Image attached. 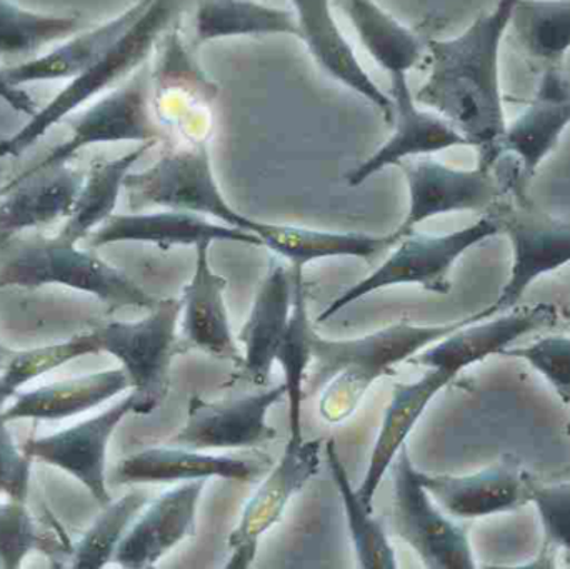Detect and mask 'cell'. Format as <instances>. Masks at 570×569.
<instances>
[{"instance_id":"24","label":"cell","mask_w":570,"mask_h":569,"mask_svg":"<svg viewBox=\"0 0 570 569\" xmlns=\"http://www.w3.org/2000/svg\"><path fill=\"white\" fill-rule=\"evenodd\" d=\"M454 380L455 377L444 371L428 370V373L414 383L395 384L391 403L385 410L381 431L372 450L367 473L355 490L368 510H374L375 493L385 474L391 470L399 451L407 444L409 434L412 433L431 401Z\"/></svg>"},{"instance_id":"43","label":"cell","mask_w":570,"mask_h":569,"mask_svg":"<svg viewBox=\"0 0 570 569\" xmlns=\"http://www.w3.org/2000/svg\"><path fill=\"white\" fill-rule=\"evenodd\" d=\"M0 99L3 102L9 104L13 110H17L19 114H26V116L32 117L33 114L37 112V104L36 100L30 97V94L27 92L22 87L13 86L9 79H7L6 70L3 67H0Z\"/></svg>"},{"instance_id":"18","label":"cell","mask_w":570,"mask_h":569,"mask_svg":"<svg viewBox=\"0 0 570 569\" xmlns=\"http://www.w3.org/2000/svg\"><path fill=\"white\" fill-rule=\"evenodd\" d=\"M204 488L206 480H199L164 491L142 517L134 521L114 561L127 569L156 567L177 545L196 533L197 504Z\"/></svg>"},{"instance_id":"19","label":"cell","mask_w":570,"mask_h":569,"mask_svg":"<svg viewBox=\"0 0 570 569\" xmlns=\"http://www.w3.org/2000/svg\"><path fill=\"white\" fill-rule=\"evenodd\" d=\"M90 247L116 243H147L169 249L174 246L194 247L216 241L263 246L249 230L237 229L209 217L186 210L166 209L160 213L114 214L89 236Z\"/></svg>"},{"instance_id":"36","label":"cell","mask_w":570,"mask_h":569,"mask_svg":"<svg viewBox=\"0 0 570 569\" xmlns=\"http://www.w3.org/2000/svg\"><path fill=\"white\" fill-rule=\"evenodd\" d=\"M77 17L47 16L0 0V59H17L39 52L80 30Z\"/></svg>"},{"instance_id":"9","label":"cell","mask_w":570,"mask_h":569,"mask_svg":"<svg viewBox=\"0 0 570 569\" xmlns=\"http://www.w3.org/2000/svg\"><path fill=\"white\" fill-rule=\"evenodd\" d=\"M153 67L144 63L126 82L97 97L76 120L66 143L50 150L40 163L23 170L22 176L69 164L80 150L97 144L167 143L170 134L154 112Z\"/></svg>"},{"instance_id":"41","label":"cell","mask_w":570,"mask_h":569,"mask_svg":"<svg viewBox=\"0 0 570 569\" xmlns=\"http://www.w3.org/2000/svg\"><path fill=\"white\" fill-rule=\"evenodd\" d=\"M532 503L538 508L544 530V547L562 548L570 553V483L542 487L535 483Z\"/></svg>"},{"instance_id":"5","label":"cell","mask_w":570,"mask_h":569,"mask_svg":"<svg viewBox=\"0 0 570 569\" xmlns=\"http://www.w3.org/2000/svg\"><path fill=\"white\" fill-rule=\"evenodd\" d=\"M505 157L508 166L502 159L495 166L502 196L491 213L511 241V276L499 300L481 311L482 321L512 310L534 281L570 263V220L538 209L528 196L529 177L514 157Z\"/></svg>"},{"instance_id":"13","label":"cell","mask_w":570,"mask_h":569,"mask_svg":"<svg viewBox=\"0 0 570 569\" xmlns=\"http://www.w3.org/2000/svg\"><path fill=\"white\" fill-rule=\"evenodd\" d=\"M322 447V440H288L279 463L247 501L239 524L230 533L227 569L253 567L261 538L279 523L292 498L318 473Z\"/></svg>"},{"instance_id":"34","label":"cell","mask_w":570,"mask_h":569,"mask_svg":"<svg viewBox=\"0 0 570 569\" xmlns=\"http://www.w3.org/2000/svg\"><path fill=\"white\" fill-rule=\"evenodd\" d=\"M325 461L331 470L332 480L341 494L344 503L345 518H347L348 533H351L352 545H354L355 555H357L358 567L362 569H395V551L389 540L387 530H385L382 520L374 518V510H368L357 491L352 490L348 481L347 471L338 458L337 448L334 441L325 443Z\"/></svg>"},{"instance_id":"21","label":"cell","mask_w":570,"mask_h":569,"mask_svg":"<svg viewBox=\"0 0 570 569\" xmlns=\"http://www.w3.org/2000/svg\"><path fill=\"white\" fill-rule=\"evenodd\" d=\"M83 179L86 173L69 164L10 179L0 189V244L69 217Z\"/></svg>"},{"instance_id":"26","label":"cell","mask_w":570,"mask_h":569,"mask_svg":"<svg viewBox=\"0 0 570 569\" xmlns=\"http://www.w3.org/2000/svg\"><path fill=\"white\" fill-rule=\"evenodd\" d=\"M264 468L254 461L229 457H209L203 451L180 447L149 448L127 458L117 467L116 480L122 484L187 483V481H250L263 474Z\"/></svg>"},{"instance_id":"35","label":"cell","mask_w":570,"mask_h":569,"mask_svg":"<svg viewBox=\"0 0 570 569\" xmlns=\"http://www.w3.org/2000/svg\"><path fill=\"white\" fill-rule=\"evenodd\" d=\"M511 27L529 57L561 67L570 49V0H519Z\"/></svg>"},{"instance_id":"3","label":"cell","mask_w":570,"mask_h":569,"mask_svg":"<svg viewBox=\"0 0 570 569\" xmlns=\"http://www.w3.org/2000/svg\"><path fill=\"white\" fill-rule=\"evenodd\" d=\"M190 3L193 0H149L126 32L87 72L70 80L46 107L30 117L22 129L0 140V157L22 156L60 120L126 82L147 63L163 37L176 29Z\"/></svg>"},{"instance_id":"33","label":"cell","mask_w":570,"mask_h":569,"mask_svg":"<svg viewBox=\"0 0 570 569\" xmlns=\"http://www.w3.org/2000/svg\"><path fill=\"white\" fill-rule=\"evenodd\" d=\"M294 274V300H292L291 320L276 354V363L284 373L285 398L288 401V426L291 440L302 438V401L304 384L312 366V347L315 331L308 317L307 291H305L302 267H292Z\"/></svg>"},{"instance_id":"20","label":"cell","mask_w":570,"mask_h":569,"mask_svg":"<svg viewBox=\"0 0 570 569\" xmlns=\"http://www.w3.org/2000/svg\"><path fill=\"white\" fill-rule=\"evenodd\" d=\"M297 17L298 39L308 53L332 79L354 90L362 99L377 107L385 122L394 119L391 96L379 89L377 84L365 72L348 40L342 33L331 0H291Z\"/></svg>"},{"instance_id":"2","label":"cell","mask_w":570,"mask_h":569,"mask_svg":"<svg viewBox=\"0 0 570 569\" xmlns=\"http://www.w3.org/2000/svg\"><path fill=\"white\" fill-rule=\"evenodd\" d=\"M482 321L481 311L454 323L417 326L399 321L355 340H325L315 334L308 387L322 391L318 411L328 423H341L354 413L368 387L392 373L397 364L444 340L468 324Z\"/></svg>"},{"instance_id":"16","label":"cell","mask_w":570,"mask_h":569,"mask_svg":"<svg viewBox=\"0 0 570 569\" xmlns=\"http://www.w3.org/2000/svg\"><path fill=\"white\" fill-rule=\"evenodd\" d=\"M130 413H136L134 393L99 416L50 436L27 441L23 453L72 474L102 507H107L110 503L106 487L107 447L120 421Z\"/></svg>"},{"instance_id":"42","label":"cell","mask_w":570,"mask_h":569,"mask_svg":"<svg viewBox=\"0 0 570 569\" xmlns=\"http://www.w3.org/2000/svg\"><path fill=\"white\" fill-rule=\"evenodd\" d=\"M30 460L26 453H19L12 434L0 416V494H7L12 501L23 503L29 490Z\"/></svg>"},{"instance_id":"22","label":"cell","mask_w":570,"mask_h":569,"mask_svg":"<svg viewBox=\"0 0 570 569\" xmlns=\"http://www.w3.org/2000/svg\"><path fill=\"white\" fill-rule=\"evenodd\" d=\"M570 124V82L561 67H546L528 109L505 127L502 157L518 160L531 179Z\"/></svg>"},{"instance_id":"8","label":"cell","mask_w":570,"mask_h":569,"mask_svg":"<svg viewBox=\"0 0 570 569\" xmlns=\"http://www.w3.org/2000/svg\"><path fill=\"white\" fill-rule=\"evenodd\" d=\"M183 297L159 301L149 316L134 323L106 324L94 331L99 353H109L122 363L134 387L136 414L153 413L169 394L170 366L177 350V324Z\"/></svg>"},{"instance_id":"37","label":"cell","mask_w":570,"mask_h":569,"mask_svg":"<svg viewBox=\"0 0 570 569\" xmlns=\"http://www.w3.org/2000/svg\"><path fill=\"white\" fill-rule=\"evenodd\" d=\"M146 503V494L130 493L116 503L107 504L92 528L72 548V567L100 569L114 560L120 541L124 540Z\"/></svg>"},{"instance_id":"17","label":"cell","mask_w":570,"mask_h":569,"mask_svg":"<svg viewBox=\"0 0 570 569\" xmlns=\"http://www.w3.org/2000/svg\"><path fill=\"white\" fill-rule=\"evenodd\" d=\"M394 133L368 159L345 174L348 186L357 187L385 167L399 166L411 157L431 156L451 147L469 146L468 140L439 114L421 109L409 87L407 76L391 77Z\"/></svg>"},{"instance_id":"15","label":"cell","mask_w":570,"mask_h":569,"mask_svg":"<svg viewBox=\"0 0 570 569\" xmlns=\"http://www.w3.org/2000/svg\"><path fill=\"white\" fill-rule=\"evenodd\" d=\"M421 481L432 500L455 520H478L521 510L532 503L535 484L512 457L465 477L421 471Z\"/></svg>"},{"instance_id":"23","label":"cell","mask_w":570,"mask_h":569,"mask_svg":"<svg viewBox=\"0 0 570 569\" xmlns=\"http://www.w3.org/2000/svg\"><path fill=\"white\" fill-rule=\"evenodd\" d=\"M294 300V274L276 259L257 291L253 310L237 340L243 343V363L237 367L240 380L264 386L276 363L277 350L291 320Z\"/></svg>"},{"instance_id":"39","label":"cell","mask_w":570,"mask_h":569,"mask_svg":"<svg viewBox=\"0 0 570 569\" xmlns=\"http://www.w3.org/2000/svg\"><path fill=\"white\" fill-rule=\"evenodd\" d=\"M40 550L53 557L49 538L39 533L36 521L20 501L0 503V565L19 568L30 551Z\"/></svg>"},{"instance_id":"7","label":"cell","mask_w":570,"mask_h":569,"mask_svg":"<svg viewBox=\"0 0 570 569\" xmlns=\"http://www.w3.org/2000/svg\"><path fill=\"white\" fill-rule=\"evenodd\" d=\"M134 213L146 207L186 210L249 230L254 219L237 213L220 190L210 160L209 140L184 143L167 150L156 164L130 173L124 183Z\"/></svg>"},{"instance_id":"12","label":"cell","mask_w":570,"mask_h":569,"mask_svg":"<svg viewBox=\"0 0 570 569\" xmlns=\"http://www.w3.org/2000/svg\"><path fill=\"white\" fill-rule=\"evenodd\" d=\"M284 398V384L226 401H207L194 394L186 424L169 443L194 451L264 447L277 436V431L267 423V413Z\"/></svg>"},{"instance_id":"40","label":"cell","mask_w":570,"mask_h":569,"mask_svg":"<svg viewBox=\"0 0 570 569\" xmlns=\"http://www.w3.org/2000/svg\"><path fill=\"white\" fill-rule=\"evenodd\" d=\"M501 356L531 364L554 387L562 403L570 406V337L546 336L529 346L508 347Z\"/></svg>"},{"instance_id":"6","label":"cell","mask_w":570,"mask_h":569,"mask_svg":"<svg viewBox=\"0 0 570 569\" xmlns=\"http://www.w3.org/2000/svg\"><path fill=\"white\" fill-rule=\"evenodd\" d=\"M501 233V224L492 213L464 229L442 236L412 230L399 239L391 256L374 273L332 301L317 317V323H325L355 301L385 287L414 284L431 293L448 294L451 291L449 274L462 254Z\"/></svg>"},{"instance_id":"29","label":"cell","mask_w":570,"mask_h":569,"mask_svg":"<svg viewBox=\"0 0 570 569\" xmlns=\"http://www.w3.org/2000/svg\"><path fill=\"white\" fill-rule=\"evenodd\" d=\"M129 386V376L122 367L100 371L19 394L16 403L2 411L0 416L6 423L16 420H66L112 400Z\"/></svg>"},{"instance_id":"28","label":"cell","mask_w":570,"mask_h":569,"mask_svg":"<svg viewBox=\"0 0 570 569\" xmlns=\"http://www.w3.org/2000/svg\"><path fill=\"white\" fill-rule=\"evenodd\" d=\"M250 233L259 237L271 253L288 261L292 267H304L312 261L328 257H357L372 261L399 243L397 234L372 236L364 233H332L308 227L271 224L254 219Z\"/></svg>"},{"instance_id":"4","label":"cell","mask_w":570,"mask_h":569,"mask_svg":"<svg viewBox=\"0 0 570 569\" xmlns=\"http://www.w3.org/2000/svg\"><path fill=\"white\" fill-rule=\"evenodd\" d=\"M59 284L114 307L156 306L122 271L60 236H13L0 244V290Z\"/></svg>"},{"instance_id":"38","label":"cell","mask_w":570,"mask_h":569,"mask_svg":"<svg viewBox=\"0 0 570 569\" xmlns=\"http://www.w3.org/2000/svg\"><path fill=\"white\" fill-rule=\"evenodd\" d=\"M97 353H99V346H97L96 336L89 333L56 346L13 354L0 376V408L17 393L20 386L36 380L40 374L56 370L76 357Z\"/></svg>"},{"instance_id":"46","label":"cell","mask_w":570,"mask_h":569,"mask_svg":"<svg viewBox=\"0 0 570 569\" xmlns=\"http://www.w3.org/2000/svg\"><path fill=\"white\" fill-rule=\"evenodd\" d=\"M0 568H2V565H0Z\"/></svg>"},{"instance_id":"10","label":"cell","mask_w":570,"mask_h":569,"mask_svg":"<svg viewBox=\"0 0 570 569\" xmlns=\"http://www.w3.org/2000/svg\"><path fill=\"white\" fill-rule=\"evenodd\" d=\"M394 528L429 569H474L468 530L448 517L421 481L405 444L391 467Z\"/></svg>"},{"instance_id":"32","label":"cell","mask_w":570,"mask_h":569,"mask_svg":"<svg viewBox=\"0 0 570 569\" xmlns=\"http://www.w3.org/2000/svg\"><path fill=\"white\" fill-rule=\"evenodd\" d=\"M150 147L153 144H140L137 149L117 159L94 160L87 170L72 213L57 236L77 244L114 216L126 177Z\"/></svg>"},{"instance_id":"45","label":"cell","mask_w":570,"mask_h":569,"mask_svg":"<svg viewBox=\"0 0 570 569\" xmlns=\"http://www.w3.org/2000/svg\"><path fill=\"white\" fill-rule=\"evenodd\" d=\"M566 431H568V434L570 436V423H568V426H566Z\"/></svg>"},{"instance_id":"31","label":"cell","mask_w":570,"mask_h":569,"mask_svg":"<svg viewBox=\"0 0 570 569\" xmlns=\"http://www.w3.org/2000/svg\"><path fill=\"white\" fill-rule=\"evenodd\" d=\"M197 43L229 37L292 36L298 39L294 10L257 0H197L194 13Z\"/></svg>"},{"instance_id":"14","label":"cell","mask_w":570,"mask_h":569,"mask_svg":"<svg viewBox=\"0 0 570 569\" xmlns=\"http://www.w3.org/2000/svg\"><path fill=\"white\" fill-rule=\"evenodd\" d=\"M559 317L558 306L551 303L512 307L498 314L495 320L478 321L461 327L415 354L409 363L444 371L455 377L465 367L501 354L525 334L552 330L558 326Z\"/></svg>"},{"instance_id":"1","label":"cell","mask_w":570,"mask_h":569,"mask_svg":"<svg viewBox=\"0 0 570 569\" xmlns=\"http://www.w3.org/2000/svg\"><path fill=\"white\" fill-rule=\"evenodd\" d=\"M519 0H499L461 36L428 42L429 76L415 102L444 117L479 153V166L494 169L502 157L505 122L499 52Z\"/></svg>"},{"instance_id":"25","label":"cell","mask_w":570,"mask_h":569,"mask_svg":"<svg viewBox=\"0 0 570 569\" xmlns=\"http://www.w3.org/2000/svg\"><path fill=\"white\" fill-rule=\"evenodd\" d=\"M209 249L210 244L196 247V271L183 294V334L196 350L233 361L239 367L243 353L234 340L224 301L227 279L214 273Z\"/></svg>"},{"instance_id":"44","label":"cell","mask_w":570,"mask_h":569,"mask_svg":"<svg viewBox=\"0 0 570 569\" xmlns=\"http://www.w3.org/2000/svg\"><path fill=\"white\" fill-rule=\"evenodd\" d=\"M13 351L7 350V347H3L2 344H0V373H2L3 370H6L7 364H9V361L13 357Z\"/></svg>"},{"instance_id":"27","label":"cell","mask_w":570,"mask_h":569,"mask_svg":"<svg viewBox=\"0 0 570 569\" xmlns=\"http://www.w3.org/2000/svg\"><path fill=\"white\" fill-rule=\"evenodd\" d=\"M149 0H139L132 7L86 32L73 33L46 56L22 60L16 66L3 67L7 79L13 86L47 82V80H73L90 69L106 50L126 32L127 27L142 12Z\"/></svg>"},{"instance_id":"11","label":"cell","mask_w":570,"mask_h":569,"mask_svg":"<svg viewBox=\"0 0 570 569\" xmlns=\"http://www.w3.org/2000/svg\"><path fill=\"white\" fill-rule=\"evenodd\" d=\"M399 167L409 187L407 216L394 230L399 239L441 214L491 210L502 196L495 170L479 164L474 169H458L431 156H421L402 160Z\"/></svg>"},{"instance_id":"30","label":"cell","mask_w":570,"mask_h":569,"mask_svg":"<svg viewBox=\"0 0 570 569\" xmlns=\"http://www.w3.org/2000/svg\"><path fill=\"white\" fill-rule=\"evenodd\" d=\"M354 27L368 56L389 73L407 76L424 59L425 46L414 30L385 12L374 0H335Z\"/></svg>"}]
</instances>
